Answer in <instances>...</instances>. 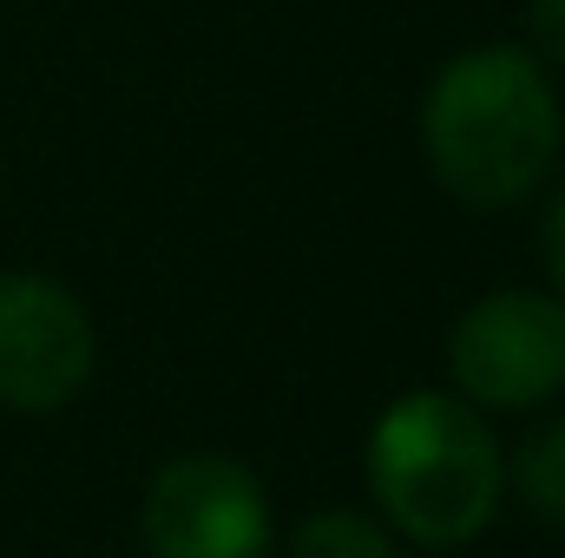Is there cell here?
I'll return each mask as SVG.
<instances>
[{
	"mask_svg": "<svg viewBox=\"0 0 565 558\" xmlns=\"http://www.w3.org/2000/svg\"><path fill=\"white\" fill-rule=\"evenodd\" d=\"M422 151L440 191L473 211L533 197L559 158V93L526 46H473L447 60L422 106Z\"/></svg>",
	"mask_w": 565,
	"mask_h": 558,
	"instance_id": "6da1fadb",
	"label": "cell"
},
{
	"mask_svg": "<svg viewBox=\"0 0 565 558\" xmlns=\"http://www.w3.org/2000/svg\"><path fill=\"white\" fill-rule=\"evenodd\" d=\"M362 466H369L375 513L427 552L473 546L493 526L507 493V460L487 427V408L440 388H415L388 401L369 427Z\"/></svg>",
	"mask_w": 565,
	"mask_h": 558,
	"instance_id": "7a4b0ae2",
	"label": "cell"
},
{
	"mask_svg": "<svg viewBox=\"0 0 565 558\" xmlns=\"http://www.w3.org/2000/svg\"><path fill=\"white\" fill-rule=\"evenodd\" d=\"M447 368L460 401L473 408H540L565 388V296L546 289H493L460 309L447 335Z\"/></svg>",
	"mask_w": 565,
	"mask_h": 558,
	"instance_id": "3957f363",
	"label": "cell"
},
{
	"mask_svg": "<svg viewBox=\"0 0 565 558\" xmlns=\"http://www.w3.org/2000/svg\"><path fill=\"white\" fill-rule=\"evenodd\" d=\"M145 558H270L277 519L257 473L231 453H178L151 473L139 506Z\"/></svg>",
	"mask_w": 565,
	"mask_h": 558,
	"instance_id": "277c9868",
	"label": "cell"
},
{
	"mask_svg": "<svg viewBox=\"0 0 565 558\" xmlns=\"http://www.w3.org/2000/svg\"><path fill=\"white\" fill-rule=\"evenodd\" d=\"M99 362V335L86 302L40 270L0 277V408L60 415Z\"/></svg>",
	"mask_w": 565,
	"mask_h": 558,
	"instance_id": "5b68a950",
	"label": "cell"
},
{
	"mask_svg": "<svg viewBox=\"0 0 565 558\" xmlns=\"http://www.w3.org/2000/svg\"><path fill=\"white\" fill-rule=\"evenodd\" d=\"M282 558H408V539L382 519V513H355V506H322L309 519H296Z\"/></svg>",
	"mask_w": 565,
	"mask_h": 558,
	"instance_id": "8992f818",
	"label": "cell"
},
{
	"mask_svg": "<svg viewBox=\"0 0 565 558\" xmlns=\"http://www.w3.org/2000/svg\"><path fill=\"white\" fill-rule=\"evenodd\" d=\"M513 486H520V500H526L546 526L565 533V420L526 433V447H520V460H513Z\"/></svg>",
	"mask_w": 565,
	"mask_h": 558,
	"instance_id": "52a82bcc",
	"label": "cell"
},
{
	"mask_svg": "<svg viewBox=\"0 0 565 558\" xmlns=\"http://www.w3.org/2000/svg\"><path fill=\"white\" fill-rule=\"evenodd\" d=\"M526 26H533V46L565 66V0H526Z\"/></svg>",
	"mask_w": 565,
	"mask_h": 558,
	"instance_id": "ba28073f",
	"label": "cell"
},
{
	"mask_svg": "<svg viewBox=\"0 0 565 558\" xmlns=\"http://www.w3.org/2000/svg\"><path fill=\"white\" fill-rule=\"evenodd\" d=\"M540 250H546V270H553V282L565 289V184H559V197L546 204V224H540Z\"/></svg>",
	"mask_w": 565,
	"mask_h": 558,
	"instance_id": "9c48e42d",
	"label": "cell"
}]
</instances>
